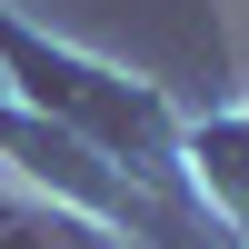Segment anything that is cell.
<instances>
[{"label":"cell","instance_id":"1","mask_svg":"<svg viewBox=\"0 0 249 249\" xmlns=\"http://www.w3.org/2000/svg\"><path fill=\"white\" fill-rule=\"evenodd\" d=\"M0 60L20 70V90H30V110H40V120L80 130L90 150H110L120 170H170L179 120H170V100H160V90H140V80L100 70V60H80V50H50V40H30L10 10H0Z\"/></svg>","mask_w":249,"mask_h":249},{"label":"cell","instance_id":"2","mask_svg":"<svg viewBox=\"0 0 249 249\" xmlns=\"http://www.w3.org/2000/svg\"><path fill=\"white\" fill-rule=\"evenodd\" d=\"M0 160H10L20 179H40V190H60L80 219H110V230H150V239H170V219L150 210V190H140V170H120L110 150H90L80 130H60V120H40V110H0Z\"/></svg>","mask_w":249,"mask_h":249}]
</instances>
